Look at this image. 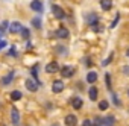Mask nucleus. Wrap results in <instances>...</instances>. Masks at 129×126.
Listing matches in <instances>:
<instances>
[{"label": "nucleus", "instance_id": "obj_14", "mask_svg": "<svg viewBox=\"0 0 129 126\" xmlns=\"http://www.w3.org/2000/svg\"><path fill=\"white\" fill-rule=\"evenodd\" d=\"M97 78H99L97 72H88V75H87V82H88V84H94V82L97 81Z\"/></svg>", "mask_w": 129, "mask_h": 126}, {"label": "nucleus", "instance_id": "obj_23", "mask_svg": "<svg viewBox=\"0 0 129 126\" xmlns=\"http://www.w3.org/2000/svg\"><path fill=\"white\" fill-rule=\"evenodd\" d=\"M111 96H112V102H114V105H115V106H120V102H118V97H117V94L111 91Z\"/></svg>", "mask_w": 129, "mask_h": 126}, {"label": "nucleus", "instance_id": "obj_9", "mask_svg": "<svg viewBox=\"0 0 129 126\" xmlns=\"http://www.w3.org/2000/svg\"><path fill=\"white\" fill-rule=\"evenodd\" d=\"M11 121H12V124H18L20 123V112H18V109L15 106L11 109Z\"/></svg>", "mask_w": 129, "mask_h": 126}, {"label": "nucleus", "instance_id": "obj_28", "mask_svg": "<svg viewBox=\"0 0 129 126\" xmlns=\"http://www.w3.org/2000/svg\"><path fill=\"white\" fill-rule=\"evenodd\" d=\"M30 73H32V76H34V79H35V81H38V69H37V67H34V69L30 70Z\"/></svg>", "mask_w": 129, "mask_h": 126}, {"label": "nucleus", "instance_id": "obj_18", "mask_svg": "<svg viewBox=\"0 0 129 126\" xmlns=\"http://www.w3.org/2000/svg\"><path fill=\"white\" fill-rule=\"evenodd\" d=\"M21 97H23V94H21V91H18V90H15V91H12V93H11V99H12L14 102L20 100Z\"/></svg>", "mask_w": 129, "mask_h": 126}, {"label": "nucleus", "instance_id": "obj_11", "mask_svg": "<svg viewBox=\"0 0 129 126\" xmlns=\"http://www.w3.org/2000/svg\"><path fill=\"white\" fill-rule=\"evenodd\" d=\"M66 124H67V126H76V124H78V117H76L75 114H69V115L66 117Z\"/></svg>", "mask_w": 129, "mask_h": 126}, {"label": "nucleus", "instance_id": "obj_32", "mask_svg": "<svg viewBox=\"0 0 129 126\" xmlns=\"http://www.w3.org/2000/svg\"><path fill=\"white\" fill-rule=\"evenodd\" d=\"M111 61H112V55H109V58L103 61V66H106V64H109V62H111Z\"/></svg>", "mask_w": 129, "mask_h": 126}, {"label": "nucleus", "instance_id": "obj_1", "mask_svg": "<svg viewBox=\"0 0 129 126\" xmlns=\"http://www.w3.org/2000/svg\"><path fill=\"white\" fill-rule=\"evenodd\" d=\"M87 23L91 26L93 30H96V32L100 30V26H99V15H97L96 12H90V14H87Z\"/></svg>", "mask_w": 129, "mask_h": 126}, {"label": "nucleus", "instance_id": "obj_6", "mask_svg": "<svg viewBox=\"0 0 129 126\" xmlns=\"http://www.w3.org/2000/svg\"><path fill=\"white\" fill-rule=\"evenodd\" d=\"M73 73H75V69L72 66H66V67L61 69V76L62 78H70V76H73Z\"/></svg>", "mask_w": 129, "mask_h": 126}, {"label": "nucleus", "instance_id": "obj_21", "mask_svg": "<svg viewBox=\"0 0 129 126\" xmlns=\"http://www.w3.org/2000/svg\"><path fill=\"white\" fill-rule=\"evenodd\" d=\"M93 126H103V117H94L93 120Z\"/></svg>", "mask_w": 129, "mask_h": 126}, {"label": "nucleus", "instance_id": "obj_4", "mask_svg": "<svg viewBox=\"0 0 129 126\" xmlns=\"http://www.w3.org/2000/svg\"><path fill=\"white\" fill-rule=\"evenodd\" d=\"M30 9L32 11H35V12H43L44 11V6H43V2L41 0H32L30 2Z\"/></svg>", "mask_w": 129, "mask_h": 126}, {"label": "nucleus", "instance_id": "obj_19", "mask_svg": "<svg viewBox=\"0 0 129 126\" xmlns=\"http://www.w3.org/2000/svg\"><path fill=\"white\" fill-rule=\"evenodd\" d=\"M32 26H34V27H37V29H41V26H43V21H41V18H40V17H35V18H32Z\"/></svg>", "mask_w": 129, "mask_h": 126}, {"label": "nucleus", "instance_id": "obj_34", "mask_svg": "<svg viewBox=\"0 0 129 126\" xmlns=\"http://www.w3.org/2000/svg\"><path fill=\"white\" fill-rule=\"evenodd\" d=\"M127 96H129V91H127Z\"/></svg>", "mask_w": 129, "mask_h": 126}, {"label": "nucleus", "instance_id": "obj_10", "mask_svg": "<svg viewBox=\"0 0 129 126\" xmlns=\"http://www.w3.org/2000/svg\"><path fill=\"white\" fill-rule=\"evenodd\" d=\"M12 79H14V72H9L6 76H3L2 79H0V84H2L3 87H8V85L12 82Z\"/></svg>", "mask_w": 129, "mask_h": 126}, {"label": "nucleus", "instance_id": "obj_5", "mask_svg": "<svg viewBox=\"0 0 129 126\" xmlns=\"http://www.w3.org/2000/svg\"><path fill=\"white\" fill-rule=\"evenodd\" d=\"M62 90H64V82H62L61 79L53 81V84H52V91H53L55 94H58V93H61Z\"/></svg>", "mask_w": 129, "mask_h": 126}, {"label": "nucleus", "instance_id": "obj_20", "mask_svg": "<svg viewBox=\"0 0 129 126\" xmlns=\"http://www.w3.org/2000/svg\"><path fill=\"white\" fill-rule=\"evenodd\" d=\"M55 52H56L58 55H67V53H69L67 47H64V46H58V47L55 49Z\"/></svg>", "mask_w": 129, "mask_h": 126}, {"label": "nucleus", "instance_id": "obj_35", "mask_svg": "<svg viewBox=\"0 0 129 126\" xmlns=\"http://www.w3.org/2000/svg\"><path fill=\"white\" fill-rule=\"evenodd\" d=\"M0 35H2V32H0Z\"/></svg>", "mask_w": 129, "mask_h": 126}, {"label": "nucleus", "instance_id": "obj_2", "mask_svg": "<svg viewBox=\"0 0 129 126\" xmlns=\"http://www.w3.org/2000/svg\"><path fill=\"white\" fill-rule=\"evenodd\" d=\"M52 12H53V15L58 20H64V18H66V12H64V9L61 6H58V5H53L52 6Z\"/></svg>", "mask_w": 129, "mask_h": 126}, {"label": "nucleus", "instance_id": "obj_30", "mask_svg": "<svg viewBox=\"0 0 129 126\" xmlns=\"http://www.w3.org/2000/svg\"><path fill=\"white\" fill-rule=\"evenodd\" d=\"M82 126H93V121L91 120H84L82 121Z\"/></svg>", "mask_w": 129, "mask_h": 126}, {"label": "nucleus", "instance_id": "obj_24", "mask_svg": "<svg viewBox=\"0 0 129 126\" xmlns=\"http://www.w3.org/2000/svg\"><path fill=\"white\" fill-rule=\"evenodd\" d=\"M20 34H21V35H23V38H26V40H27V38H29V35H30V34H29V29H26V27H23Z\"/></svg>", "mask_w": 129, "mask_h": 126}, {"label": "nucleus", "instance_id": "obj_29", "mask_svg": "<svg viewBox=\"0 0 129 126\" xmlns=\"http://www.w3.org/2000/svg\"><path fill=\"white\" fill-rule=\"evenodd\" d=\"M6 27L9 29V23H8V21L5 20V21L2 23V26H0V32H3V30H6Z\"/></svg>", "mask_w": 129, "mask_h": 126}, {"label": "nucleus", "instance_id": "obj_16", "mask_svg": "<svg viewBox=\"0 0 129 126\" xmlns=\"http://www.w3.org/2000/svg\"><path fill=\"white\" fill-rule=\"evenodd\" d=\"M88 93H90V99L91 100H97V96H99V90H97V87H91L90 90H88Z\"/></svg>", "mask_w": 129, "mask_h": 126}, {"label": "nucleus", "instance_id": "obj_15", "mask_svg": "<svg viewBox=\"0 0 129 126\" xmlns=\"http://www.w3.org/2000/svg\"><path fill=\"white\" fill-rule=\"evenodd\" d=\"M114 124H115V117L114 115L103 117V126H114Z\"/></svg>", "mask_w": 129, "mask_h": 126}, {"label": "nucleus", "instance_id": "obj_7", "mask_svg": "<svg viewBox=\"0 0 129 126\" xmlns=\"http://www.w3.org/2000/svg\"><path fill=\"white\" fill-rule=\"evenodd\" d=\"M21 29H23V24L18 23V21H12V23L9 24V32H11V34H20Z\"/></svg>", "mask_w": 129, "mask_h": 126}, {"label": "nucleus", "instance_id": "obj_33", "mask_svg": "<svg viewBox=\"0 0 129 126\" xmlns=\"http://www.w3.org/2000/svg\"><path fill=\"white\" fill-rule=\"evenodd\" d=\"M126 56H127V58H129V49H127V50H126Z\"/></svg>", "mask_w": 129, "mask_h": 126}, {"label": "nucleus", "instance_id": "obj_27", "mask_svg": "<svg viewBox=\"0 0 129 126\" xmlns=\"http://www.w3.org/2000/svg\"><path fill=\"white\" fill-rule=\"evenodd\" d=\"M118 20H120V14L117 12V14H115V18H114V21L111 23V27H115V26H117V23H118Z\"/></svg>", "mask_w": 129, "mask_h": 126}, {"label": "nucleus", "instance_id": "obj_13", "mask_svg": "<svg viewBox=\"0 0 129 126\" xmlns=\"http://www.w3.org/2000/svg\"><path fill=\"white\" fill-rule=\"evenodd\" d=\"M69 29L67 27H59L58 30H56V37L58 38H69Z\"/></svg>", "mask_w": 129, "mask_h": 126}, {"label": "nucleus", "instance_id": "obj_12", "mask_svg": "<svg viewBox=\"0 0 129 126\" xmlns=\"http://www.w3.org/2000/svg\"><path fill=\"white\" fill-rule=\"evenodd\" d=\"M70 103H72V106H73L75 109H81L82 105H84V102H82L81 97H73V99L70 100Z\"/></svg>", "mask_w": 129, "mask_h": 126}, {"label": "nucleus", "instance_id": "obj_22", "mask_svg": "<svg viewBox=\"0 0 129 126\" xmlns=\"http://www.w3.org/2000/svg\"><path fill=\"white\" fill-rule=\"evenodd\" d=\"M108 106H109V103H108L106 100H102V102L99 103V108H100L102 111H106V109H108Z\"/></svg>", "mask_w": 129, "mask_h": 126}, {"label": "nucleus", "instance_id": "obj_26", "mask_svg": "<svg viewBox=\"0 0 129 126\" xmlns=\"http://www.w3.org/2000/svg\"><path fill=\"white\" fill-rule=\"evenodd\" d=\"M105 81H106V87L111 90V76H109V73H105Z\"/></svg>", "mask_w": 129, "mask_h": 126}, {"label": "nucleus", "instance_id": "obj_8", "mask_svg": "<svg viewBox=\"0 0 129 126\" xmlns=\"http://www.w3.org/2000/svg\"><path fill=\"white\" fill-rule=\"evenodd\" d=\"M38 82L34 79V78H30V79H26V88L29 90V91H37L38 90Z\"/></svg>", "mask_w": 129, "mask_h": 126}, {"label": "nucleus", "instance_id": "obj_3", "mask_svg": "<svg viewBox=\"0 0 129 126\" xmlns=\"http://www.w3.org/2000/svg\"><path fill=\"white\" fill-rule=\"evenodd\" d=\"M61 70V67H59V64L56 61H52V62H49V64L46 66V72L47 73H58Z\"/></svg>", "mask_w": 129, "mask_h": 126}, {"label": "nucleus", "instance_id": "obj_25", "mask_svg": "<svg viewBox=\"0 0 129 126\" xmlns=\"http://www.w3.org/2000/svg\"><path fill=\"white\" fill-rule=\"evenodd\" d=\"M8 56H12V58H15V56H17V49H15L14 46L9 49V53H8Z\"/></svg>", "mask_w": 129, "mask_h": 126}, {"label": "nucleus", "instance_id": "obj_31", "mask_svg": "<svg viewBox=\"0 0 129 126\" xmlns=\"http://www.w3.org/2000/svg\"><path fill=\"white\" fill-rule=\"evenodd\" d=\"M6 44H8V43H6L5 40H2V41H0V50H2V49H5V47H6Z\"/></svg>", "mask_w": 129, "mask_h": 126}, {"label": "nucleus", "instance_id": "obj_17", "mask_svg": "<svg viewBox=\"0 0 129 126\" xmlns=\"http://www.w3.org/2000/svg\"><path fill=\"white\" fill-rule=\"evenodd\" d=\"M111 6H112V0H100V8L103 11L111 9Z\"/></svg>", "mask_w": 129, "mask_h": 126}]
</instances>
